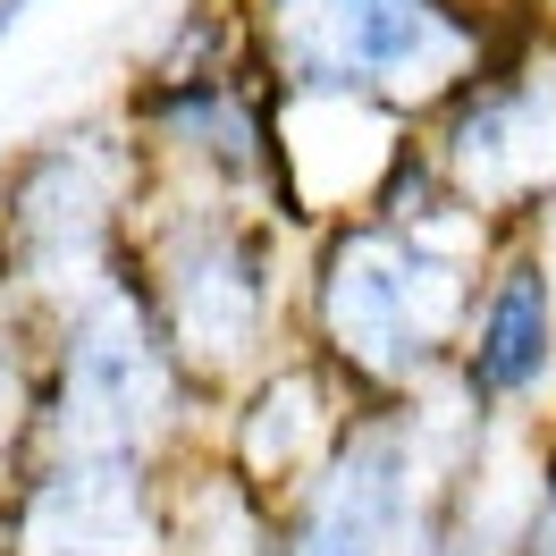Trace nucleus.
<instances>
[{"mask_svg": "<svg viewBox=\"0 0 556 556\" xmlns=\"http://www.w3.org/2000/svg\"><path fill=\"white\" fill-rule=\"evenodd\" d=\"M522 556H556V414L540 421V455H531V515H522Z\"/></svg>", "mask_w": 556, "mask_h": 556, "instance_id": "obj_14", "label": "nucleus"}, {"mask_svg": "<svg viewBox=\"0 0 556 556\" xmlns=\"http://www.w3.org/2000/svg\"><path fill=\"white\" fill-rule=\"evenodd\" d=\"M35 9H42V0H0V42L17 35V26H26V17H35Z\"/></svg>", "mask_w": 556, "mask_h": 556, "instance_id": "obj_15", "label": "nucleus"}, {"mask_svg": "<svg viewBox=\"0 0 556 556\" xmlns=\"http://www.w3.org/2000/svg\"><path fill=\"white\" fill-rule=\"evenodd\" d=\"M421 152L447 203L489 237H540L556 219V26L522 17L464 93L430 127Z\"/></svg>", "mask_w": 556, "mask_h": 556, "instance_id": "obj_8", "label": "nucleus"}, {"mask_svg": "<svg viewBox=\"0 0 556 556\" xmlns=\"http://www.w3.org/2000/svg\"><path fill=\"white\" fill-rule=\"evenodd\" d=\"M497 237L447 203L421 136L388 177V194L313 237L295 287V346L354 405H414L455 380V346L481 295Z\"/></svg>", "mask_w": 556, "mask_h": 556, "instance_id": "obj_1", "label": "nucleus"}, {"mask_svg": "<svg viewBox=\"0 0 556 556\" xmlns=\"http://www.w3.org/2000/svg\"><path fill=\"white\" fill-rule=\"evenodd\" d=\"M136 203L143 152L127 127L85 118L26 143L0 169V304L26 329H51L118 287L136 270Z\"/></svg>", "mask_w": 556, "mask_h": 556, "instance_id": "obj_6", "label": "nucleus"}, {"mask_svg": "<svg viewBox=\"0 0 556 556\" xmlns=\"http://www.w3.org/2000/svg\"><path fill=\"white\" fill-rule=\"evenodd\" d=\"M211 396L186 380L136 270L93 304L35 329V455H136L186 464L211 447Z\"/></svg>", "mask_w": 556, "mask_h": 556, "instance_id": "obj_5", "label": "nucleus"}, {"mask_svg": "<svg viewBox=\"0 0 556 556\" xmlns=\"http://www.w3.org/2000/svg\"><path fill=\"white\" fill-rule=\"evenodd\" d=\"M136 287L203 396H237L253 371H270L295 346V287L304 278L287 270L278 219L262 203L143 177Z\"/></svg>", "mask_w": 556, "mask_h": 556, "instance_id": "obj_2", "label": "nucleus"}, {"mask_svg": "<svg viewBox=\"0 0 556 556\" xmlns=\"http://www.w3.org/2000/svg\"><path fill=\"white\" fill-rule=\"evenodd\" d=\"M472 9H497V17H548V0H472Z\"/></svg>", "mask_w": 556, "mask_h": 556, "instance_id": "obj_16", "label": "nucleus"}, {"mask_svg": "<svg viewBox=\"0 0 556 556\" xmlns=\"http://www.w3.org/2000/svg\"><path fill=\"white\" fill-rule=\"evenodd\" d=\"M26 455H35V329L0 304V522Z\"/></svg>", "mask_w": 556, "mask_h": 556, "instance_id": "obj_13", "label": "nucleus"}, {"mask_svg": "<svg viewBox=\"0 0 556 556\" xmlns=\"http://www.w3.org/2000/svg\"><path fill=\"white\" fill-rule=\"evenodd\" d=\"M127 136L152 186H194L270 211V85L253 68L244 0H194L127 93Z\"/></svg>", "mask_w": 556, "mask_h": 556, "instance_id": "obj_7", "label": "nucleus"}, {"mask_svg": "<svg viewBox=\"0 0 556 556\" xmlns=\"http://www.w3.org/2000/svg\"><path fill=\"white\" fill-rule=\"evenodd\" d=\"M481 439L489 421L464 414L455 388L414 405H354L320 472L278 497L270 556H447V522Z\"/></svg>", "mask_w": 556, "mask_h": 556, "instance_id": "obj_4", "label": "nucleus"}, {"mask_svg": "<svg viewBox=\"0 0 556 556\" xmlns=\"http://www.w3.org/2000/svg\"><path fill=\"white\" fill-rule=\"evenodd\" d=\"M0 556H169V464L26 455Z\"/></svg>", "mask_w": 556, "mask_h": 556, "instance_id": "obj_9", "label": "nucleus"}, {"mask_svg": "<svg viewBox=\"0 0 556 556\" xmlns=\"http://www.w3.org/2000/svg\"><path fill=\"white\" fill-rule=\"evenodd\" d=\"M346 421H354V396L329 380L304 346H287L270 371H253V380L228 396V421H219L211 455L278 506L295 481L320 472V455L346 439Z\"/></svg>", "mask_w": 556, "mask_h": 556, "instance_id": "obj_11", "label": "nucleus"}, {"mask_svg": "<svg viewBox=\"0 0 556 556\" xmlns=\"http://www.w3.org/2000/svg\"><path fill=\"white\" fill-rule=\"evenodd\" d=\"M270 522L278 506L211 447L169 464V556H270Z\"/></svg>", "mask_w": 556, "mask_h": 556, "instance_id": "obj_12", "label": "nucleus"}, {"mask_svg": "<svg viewBox=\"0 0 556 556\" xmlns=\"http://www.w3.org/2000/svg\"><path fill=\"white\" fill-rule=\"evenodd\" d=\"M447 388L464 396V414L489 421V430L548 421V396H556V262L540 237H506L489 253Z\"/></svg>", "mask_w": 556, "mask_h": 556, "instance_id": "obj_10", "label": "nucleus"}, {"mask_svg": "<svg viewBox=\"0 0 556 556\" xmlns=\"http://www.w3.org/2000/svg\"><path fill=\"white\" fill-rule=\"evenodd\" d=\"M515 26L522 17L472 0H244L253 68L270 93H329L405 127H430Z\"/></svg>", "mask_w": 556, "mask_h": 556, "instance_id": "obj_3", "label": "nucleus"}]
</instances>
